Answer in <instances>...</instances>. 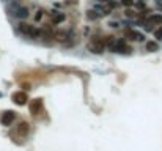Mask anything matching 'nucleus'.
<instances>
[{"mask_svg":"<svg viewBox=\"0 0 162 151\" xmlns=\"http://www.w3.org/2000/svg\"><path fill=\"white\" fill-rule=\"evenodd\" d=\"M101 2H109V0H101Z\"/></svg>","mask_w":162,"mask_h":151,"instance_id":"obj_17","label":"nucleus"},{"mask_svg":"<svg viewBox=\"0 0 162 151\" xmlns=\"http://www.w3.org/2000/svg\"><path fill=\"white\" fill-rule=\"evenodd\" d=\"M124 36L129 38V39H134V41H143V35L135 31V30H131V28H127V30L124 31Z\"/></svg>","mask_w":162,"mask_h":151,"instance_id":"obj_7","label":"nucleus"},{"mask_svg":"<svg viewBox=\"0 0 162 151\" xmlns=\"http://www.w3.org/2000/svg\"><path fill=\"white\" fill-rule=\"evenodd\" d=\"M16 131H17V134H19L21 137H25V135H29V132H30L29 123H27V121L19 123V124H17V128H16Z\"/></svg>","mask_w":162,"mask_h":151,"instance_id":"obj_6","label":"nucleus"},{"mask_svg":"<svg viewBox=\"0 0 162 151\" xmlns=\"http://www.w3.org/2000/svg\"><path fill=\"white\" fill-rule=\"evenodd\" d=\"M126 14L129 16V17H135V16H137V13H132V11H129V9H127V11H126Z\"/></svg>","mask_w":162,"mask_h":151,"instance_id":"obj_16","label":"nucleus"},{"mask_svg":"<svg viewBox=\"0 0 162 151\" xmlns=\"http://www.w3.org/2000/svg\"><path fill=\"white\" fill-rule=\"evenodd\" d=\"M13 16H16V17H19V19H25V17H29V9L27 8H24V6H17L16 9H14V13H11Z\"/></svg>","mask_w":162,"mask_h":151,"instance_id":"obj_8","label":"nucleus"},{"mask_svg":"<svg viewBox=\"0 0 162 151\" xmlns=\"http://www.w3.org/2000/svg\"><path fill=\"white\" fill-rule=\"evenodd\" d=\"M41 17H43V11H38V13H36V16H35V21H39Z\"/></svg>","mask_w":162,"mask_h":151,"instance_id":"obj_15","label":"nucleus"},{"mask_svg":"<svg viewBox=\"0 0 162 151\" xmlns=\"http://www.w3.org/2000/svg\"><path fill=\"white\" fill-rule=\"evenodd\" d=\"M145 49L148 50V52H156V50H159V46L154 41H148V43L145 44Z\"/></svg>","mask_w":162,"mask_h":151,"instance_id":"obj_10","label":"nucleus"},{"mask_svg":"<svg viewBox=\"0 0 162 151\" xmlns=\"http://www.w3.org/2000/svg\"><path fill=\"white\" fill-rule=\"evenodd\" d=\"M148 24H162V16L161 14H153L148 17Z\"/></svg>","mask_w":162,"mask_h":151,"instance_id":"obj_12","label":"nucleus"},{"mask_svg":"<svg viewBox=\"0 0 162 151\" xmlns=\"http://www.w3.org/2000/svg\"><path fill=\"white\" fill-rule=\"evenodd\" d=\"M121 3H123V5H126V6H131V5H132V0H121Z\"/></svg>","mask_w":162,"mask_h":151,"instance_id":"obj_14","label":"nucleus"},{"mask_svg":"<svg viewBox=\"0 0 162 151\" xmlns=\"http://www.w3.org/2000/svg\"><path fill=\"white\" fill-rule=\"evenodd\" d=\"M104 47H105V46H104V41H102V38H95L91 43H88V49L91 50L93 53H102Z\"/></svg>","mask_w":162,"mask_h":151,"instance_id":"obj_2","label":"nucleus"},{"mask_svg":"<svg viewBox=\"0 0 162 151\" xmlns=\"http://www.w3.org/2000/svg\"><path fill=\"white\" fill-rule=\"evenodd\" d=\"M154 36H156V38H162V27H159L157 30L154 31Z\"/></svg>","mask_w":162,"mask_h":151,"instance_id":"obj_13","label":"nucleus"},{"mask_svg":"<svg viewBox=\"0 0 162 151\" xmlns=\"http://www.w3.org/2000/svg\"><path fill=\"white\" fill-rule=\"evenodd\" d=\"M68 36H69L68 31H57V33H55V39L60 41V43H65V41L68 39Z\"/></svg>","mask_w":162,"mask_h":151,"instance_id":"obj_11","label":"nucleus"},{"mask_svg":"<svg viewBox=\"0 0 162 151\" xmlns=\"http://www.w3.org/2000/svg\"><path fill=\"white\" fill-rule=\"evenodd\" d=\"M11 99H13V102L17 104V106H24V104H27V101H29V96H27V93H24V91H16V93H13Z\"/></svg>","mask_w":162,"mask_h":151,"instance_id":"obj_3","label":"nucleus"},{"mask_svg":"<svg viewBox=\"0 0 162 151\" xmlns=\"http://www.w3.org/2000/svg\"><path fill=\"white\" fill-rule=\"evenodd\" d=\"M65 21V14L63 13H52V22L54 24H60Z\"/></svg>","mask_w":162,"mask_h":151,"instance_id":"obj_9","label":"nucleus"},{"mask_svg":"<svg viewBox=\"0 0 162 151\" xmlns=\"http://www.w3.org/2000/svg\"><path fill=\"white\" fill-rule=\"evenodd\" d=\"M30 112L32 115H39L43 112V99H33L30 104Z\"/></svg>","mask_w":162,"mask_h":151,"instance_id":"obj_4","label":"nucleus"},{"mask_svg":"<svg viewBox=\"0 0 162 151\" xmlns=\"http://www.w3.org/2000/svg\"><path fill=\"white\" fill-rule=\"evenodd\" d=\"M19 31L22 35H25V36H30V38L36 36V35L39 33V31L36 30L32 24H27V22H21V24H19Z\"/></svg>","mask_w":162,"mask_h":151,"instance_id":"obj_1","label":"nucleus"},{"mask_svg":"<svg viewBox=\"0 0 162 151\" xmlns=\"http://www.w3.org/2000/svg\"><path fill=\"white\" fill-rule=\"evenodd\" d=\"M14 118H16V113H14L13 110H8V112H5L3 115H2L0 121H2V124H3V126H10L11 123L14 121Z\"/></svg>","mask_w":162,"mask_h":151,"instance_id":"obj_5","label":"nucleus"}]
</instances>
